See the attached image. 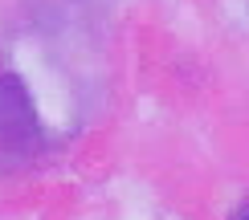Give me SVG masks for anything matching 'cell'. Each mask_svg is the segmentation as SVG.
I'll return each instance as SVG.
<instances>
[{"mask_svg":"<svg viewBox=\"0 0 249 220\" xmlns=\"http://www.w3.org/2000/svg\"><path fill=\"white\" fill-rule=\"evenodd\" d=\"M0 147L8 151H37L41 147V118L29 98L25 82L0 73Z\"/></svg>","mask_w":249,"mask_h":220,"instance_id":"cell-1","label":"cell"},{"mask_svg":"<svg viewBox=\"0 0 249 220\" xmlns=\"http://www.w3.org/2000/svg\"><path fill=\"white\" fill-rule=\"evenodd\" d=\"M229 220H249V204H241V208H233V212H229Z\"/></svg>","mask_w":249,"mask_h":220,"instance_id":"cell-2","label":"cell"}]
</instances>
